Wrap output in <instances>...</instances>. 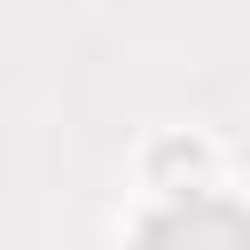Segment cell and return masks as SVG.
Instances as JSON below:
<instances>
[{"label":"cell","instance_id":"6da1fadb","mask_svg":"<svg viewBox=\"0 0 250 250\" xmlns=\"http://www.w3.org/2000/svg\"><path fill=\"white\" fill-rule=\"evenodd\" d=\"M133 234L141 242H250V211L242 203H219V195H172Z\"/></svg>","mask_w":250,"mask_h":250},{"label":"cell","instance_id":"7a4b0ae2","mask_svg":"<svg viewBox=\"0 0 250 250\" xmlns=\"http://www.w3.org/2000/svg\"><path fill=\"white\" fill-rule=\"evenodd\" d=\"M203 164H211V148H203V141H180V133L148 148V172H156V180H172V172H203Z\"/></svg>","mask_w":250,"mask_h":250}]
</instances>
